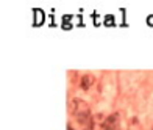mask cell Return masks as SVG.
I'll return each mask as SVG.
<instances>
[{
  "label": "cell",
  "mask_w": 153,
  "mask_h": 130,
  "mask_svg": "<svg viewBox=\"0 0 153 130\" xmlns=\"http://www.w3.org/2000/svg\"><path fill=\"white\" fill-rule=\"evenodd\" d=\"M72 107H74L75 118L78 119L85 127H88V126L91 127L92 118H91V110H89V107H88L86 102L81 100V99H78V97H75V99L72 100Z\"/></svg>",
  "instance_id": "1"
},
{
  "label": "cell",
  "mask_w": 153,
  "mask_h": 130,
  "mask_svg": "<svg viewBox=\"0 0 153 130\" xmlns=\"http://www.w3.org/2000/svg\"><path fill=\"white\" fill-rule=\"evenodd\" d=\"M91 130H106V119H103L102 116H94L91 121Z\"/></svg>",
  "instance_id": "2"
},
{
  "label": "cell",
  "mask_w": 153,
  "mask_h": 130,
  "mask_svg": "<svg viewBox=\"0 0 153 130\" xmlns=\"http://www.w3.org/2000/svg\"><path fill=\"white\" fill-rule=\"evenodd\" d=\"M106 130H120V122H119V114H113L106 119Z\"/></svg>",
  "instance_id": "3"
},
{
  "label": "cell",
  "mask_w": 153,
  "mask_h": 130,
  "mask_svg": "<svg viewBox=\"0 0 153 130\" xmlns=\"http://www.w3.org/2000/svg\"><path fill=\"white\" fill-rule=\"evenodd\" d=\"M92 83H94V77H92V75H85L83 80H81V88H83V90H88Z\"/></svg>",
  "instance_id": "4"
},
{
  "label": "cell",
  "mask_w": 153,
  "mask_h": 130,
  "mask_svg": "<svg viewBox=\"0 0 153 130\" xmlns=\"http://www.w3.org/2000/svg\"><path fill=\"white\" fill-rule=\"evenodd\" d=\"M71 19H72V16H64V17H62V28H66V30L72 28Z\"/></svg>",
  "instance_id": "5"
},
{
  "label": "cell",
  "mask_w": 153,
  "mask_h": 130,
  "mask_svg": "<svg viewBox=\"0 0 153 130\" xmlns=\"http://www.w3.org/2000/svg\"><path fill=\"white\" fill-rule=\"evenodd\" d=\"M105 25H108V27H111V25H114V17L111 16V14H108V16L105 17Z\"/></svg>",
  "instance_id": "6"
},
{
  "label": "cell",
  "mask_w": 153,
  "mask_h": 130,
  "mask_svg": "<svg viewBox=\"0 0 153 130\" xmlns=\"http://www.w3.org/2000/svg\"><path fill=\"white\" fill-rule=\"evenodd\" d=\"M34 13H36V22H34V24H38V22L41 24V22H42V11H41V10L39 11L34 10Z\"/></svg>",
  "instance_id": "7"
},
{
  "label": "cell",
  "mask_w": 153,
  "mask_h": 130,
  "mask_svg": "<svg viewBox=\"0 0 153 130\" xmlns=\"http://www.w3.org/2000/svg\"><path fill=\"white\" fill-rule=\"evenodd\" d=\"M147 24H149L150 27H153V16H149V17H147Z\"/></svg>",
  "instance_id": "8"
},
{
  "label": "cell",
  "mask_w": 153,
  "mask_h": 130,
  "mask_svg": "<svg viewBox=\"0 0 153 130\" xmlns=\"http://www.w3.org/2000/svg\"><path fill=\"white\" fill-rule=\"evenodd\" d=\"M67 130H74V129H72V126H67Z\"/></svg>",
  "instance_id": "9"
},
{
  "label": "cell",
  "mask_w": 153,
  "mask_h": 130,
  "mask_svg": "<svg viewBox=\"0 0 153 130\" xmlns=\"http://www.w3.org/2000/svg\"><path fill=\"white\" fill-rule=\"evenodd\" d=\"M152 130H153V129H152Z\"/></svg>",
  "instance_id": "10"
}]
</instances>
